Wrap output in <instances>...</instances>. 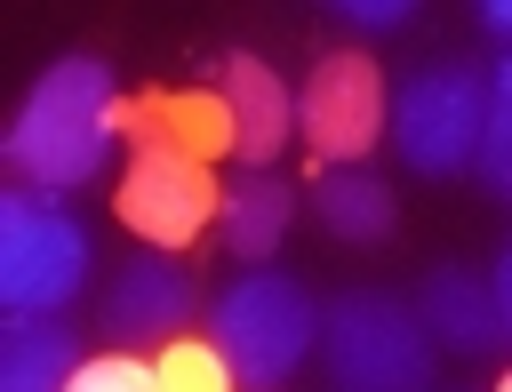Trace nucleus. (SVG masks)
Segmentation results:
<instances>
[{"mask_svg":"<svg viewBox=\"0 0 512 392\" xmlns=\"http://www.w3.org/2000/svg\"><path fill=\"white\" fill-rule=\"evenodd\" d=\"M224 104H232V128H240V144H232V152H248V168H256V160H272V152L288 144V128H296L288 88H280L256 56H232V64H224Z\"/></svg>","mask_w":512,"mask_h":392,"instance_id":"10","label":"nucleus"},{"mask_svg":"<svg viewBox=\"0 0 512 392\" xmlns=\"http://www.w3.org/2000/svg\"><path fill=\"white\" fill-rule=\"evenodd\" d=\"M352 24H368V32H392V24H408V8L416 0H336Z\"/></svg>","mask_w":512,"mask_h":392,"instance_id":"18","label":"nucleus"},{"mask_svg":"<svg viewBox=\"0 0 512 392\" xmlns=\"http://www.w3.org/2000/svg\"><path fill=\"white\" fill-rule=\"evenodd\" d=\"M184 320H192V280L176 264H128L104 288V328L120 344H176Z\"/></svg>","mask_w":512,"mask_h":392,"instance_id":"8","label":"nucleus"},{"mask_svg":"<svg viewBox=\"0 0 512 392\" xmlns=\"http://www.w3.org/2000/svg\"><path fill=\"white\" fill-rule=\"evenodd\" d=\"M432 328L384 288H344L320 312V360L336 392H432Z\"/></svg>","mask_w":512,"mask_h":392,"instance_id":"2","label":"nucleus"},{"mask_svg":"<svg viewBox=\"0 0 512 392\" xmlns=\"http://www.w3.org/2000/svg\"><path fill=\"white\" fill-rule=\"evenodd\" d=\"M488 288H496V312H504V336H512V248L496 256V280Z\"/></svg>","mask_w":512,"mask_h":392,"instance_id":"19","label":"nucleus"},{"mask_svg":"<svg viewBox=\"0 0 512 392\" xmlns=\"http://www.w3.org/2000/svg\"><path fill=\"white\" fill-rule=\"evenodd\" d=\"M208 344L232 360V376L248 392H280L304 368V352L320 344V304L288 272H240L208 312Z\"/></svg>","mask_w":512,"mask_h":392,"instance_id":"3","label":"nucleus"},{"mask_svg":"<svg viewBox=\"0 0 512 392\" xmlns=\"http://www.w3.org/2000/svg\"><path fill=\"white\" fill-rule=\"evenodd\" d=\"M120 216H128V232H144L152 248H184V240H200V232L224 216V184L208 176V160L136 136V160H128V176H120Z\"/></svg>","mask_w":512,"mask_h":392,"instance_id":"6","label":"nucleus"},{"mask_svg":"<svg viewBox=\"0 0 512 392\" xmlns=\"http://www.w3.org/2000/svg\"><path fill=\"white\" fill-rule=\"evenodd\" d=\"M72 328L40 320V312H16L0 328V392H64L72 384Z\"/></svg>","mask_w":512,"mask_h":392,"instance_id":"12","label":"nucleus"},{"mask_svg":"<svg viewBox=\"0 0 512 392\" xmlns=\"http://www.w3.org/2000/svg\"><path fill=\"white\" fill-rule=\"evenodd\" d=\"M88 280V232L48 208L40 192L0 200V304L8 312H56Z\"/></svg>","mask_w":512,"mask_h":392,"instance_id":"4","label":"nucleus"},{"mask_svg":"<svg viewBox=\"0 0 512 392\" xmlns=\"http://www.w3.org/2000/svg\"><path fill=\"white\" fill-rule=\"evenodd\" d=\"M480 128H488V88H480L472 64H424L392 96V144L424 176H448V168L480 160Z\"/></svg>","mask_w":512,"mask_h":392,"instance_id":"5","label":"nucleus"},{"mask_svg":"<svg viewBox=\"0 0 512 392\" xmlns=\"http://www.w3.org/2000/svg\"><path fill=\"white\" fill-rule=\"evenodd\" d=\"M64 392H160V360H136V352L120 344V352H96V360H80Z\"/></svg>","mask_w":512,"mask_h":392,"instance_id":"16","label":"nucleus"},{"mask_svg":"<svg viewBox=\"0 0 512 392\" xmlns=\"http://www.w3.org/2000/svg\"><path fill=\"white\" fill-rule=\"evenodd\" d=\"M120 120H128V136L176 144V152H192V160H216L224 144H240L224 96H144V104H128Z\"/></svg>","mask_w":512,"mask_h":392,"instance_id":"9","label":"nucleus"},{"mask_svg":"<svg viewBox=\"0 0 512 392\" xmlns=\"http://www.w3.org/2000/svg\"><path fill=\"white\" fill-rule=\"evenodd\" d=\"M416 312H424V328H432L440 344H456V352H496V336H504L496 288H480V280H472V272H456V264L424 280Z\"/></svg>","mask_w":512,"mask_h":392,"instance_id":"11","label":"nucleus"},{"mask_svg":"<svg viewBox=\"0 0 512 392\" xmlns=\"http://www.w3.org/2000/svg\"><path fill=\"white\" fill-rule=\"evenodd\" d=\"M480 168L512 184V64L488 80V128H480Z\"/></svg>","mask_w":512,"mask_h":392,"instance_id":"17","label":"nucleus"},{"mask_svg":"<svg viewBox=\"0 0 512 392\" xmlns=\"http://www.w3.org/2000/svg\"><path fill=\"white\" fill-rule=\"evenodd\" d=\"M160 392H240V376L216 344L176 336V344H160Z\"/></svg>","mask_w":512,"mask_h":392,"instance_id":"15","label":"nucleus"},{"mask_svg":"<svg viewBox=\"0 0 512 392\" xmlns=\"http://www.w3.org/2000/svg\"><path fill=\"white\" fill-rule=\"evenodd\" d=\"M496 392H512V368H504V384H496Z\"/></svg>","mask_w":512,"mask_h":392,"instance_id":"21","label":"nucleus"},{"mask_svg":"<svg viewBox=\"0 0 512 392\" xmlns=\"http://www.w3.org/2000/svg\"><path fill=\"white\" fill-rule=\"evenodd\" d=\"M320 224L336 240H384L392 232V192L360 168H336V176H320Z\"/></svg>","mask_w":512,"mask_h":392,"instance_id":"14","label":"nucleus"},{"mask_svg":"<svg viewBox=\"0 0 512 392\" xmlns=\"http://www.w3.org/2000/svg\"><path fill=\"white\" fill-rule=\"evenodd\" d=\"M296 128L320 160H360L376 136H384V72L344 48V56H320L304 96H296Z\"/></svg>","mask_w":512,"mask_h":392,"instance_id":"7","label":"nucleus"},{"mask_svg":"<svg viewBox=\"0 0 512 392\" xmlns=\"http://www.w3.org/2000/svg\"><path fill=\"white\" fill-rule=\"evenodd\" d=\"M120 136V104H112V72L96 56H64L40 72V88L24 96L16 128H8V168L40 192H72L112 160Z\"/></svg>","mask_w":512,"mask_h":392,"instance_id":"1","label":"nucleus"},{"mask_svg":"<svg viewBox=\"0 0 512 392\" xmlns=\"http://www.w3.org/2000/svg\"><path fill=\"white\" fill-rule=\"evenodd\" d=\"M288 208H296V192L272 176V168H248L240 184H224V248L232 256H272L280 248V232H288Z\"/></svg>","mask_w":512,"mask_h":392,"instance_id":"13","label":"nucleus"},{"mask_svg":"<svg viewBox=\"0 0 512 392\" xmlns=\"http://www.w3.org/2000/svg\"><path fill=\"white\" fill-rule=\"evenodd\" d=\"M480 24H488V32H504V40H512V0H480Z\"/></svg>","mask_w":512,"mask_h":392,"instance_id":"20","label":"nucleus"}]
</instances>
